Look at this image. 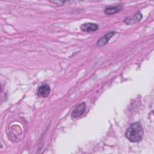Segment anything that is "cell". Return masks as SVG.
Here are the masks:
<instances>
[{
  "label": "cell",
  "mask_w": 154,
  "mask_h": 154,
  "mask_svg": "<svg viewBox=\"0 0 154 154\" xmlns=\"http://www.w3.org/2000/svg\"><path fill=\"white\" fill-rule=\"evenodd\" d=\"M142 17H143V15L141 13L140 11H138L133 16L126 17L124 20V22L127 25H133L140 22L142 19Z\"/></svg>",
  "instance_id": "obj_3"
},
{
  "label": "cell",
  "mask_w": 154,
  "mask_h": 154,
  "mask_svg": "<svg viewBox=\"0 0 154 154\" xmlns=\"http://www.w3.org/2000/svg\"><path fill=\"white\" fill-rule=\"evenodd\" d=\"M51 91V88L48 84H43L40 85L37 90V94L39 96L46 97L49 96Z\"/></svg>",
  "instance_id": "obj_5"
},
{
  "label": "cell",
  "mask_w": 154,
  "mask_h": 154,
  "mask_svg": "<svg viewBox=\"0 0 154 154\" xmlns=\"http://www.w3.org/2000/svg\"><path fill=\"white\" fill-rule=\"evenodd\" d=\"M52 2H53V3H55V4H60V5H61V4H63L64 2H63V1H58V2L52 1Z\"/></svg>",
  "instance_id": "obj_8"
},
{
  "label": "cell",
  "mask_w": 154,
  "mask_h": 154,
  "mask_svg": "<svg viewBox=\"0 0 154 154\" xmlns=\"http://www.w3.org/2000/svg\"><path fill=\"white\" fill-rule=\"evenodd\" d=\"M122 8V6L120 5H118L117 6H110L105 8V10H104V13L106 14L111 15L120 11Z\"/></svg>",
  "instance_id": "obj_7"
},
{
  "label": "cell",
  "mask_w": 154,
  "mask_h": 154,
  "mask_svg": "<svg viewBox=\"0 0 154 154\" xmlns=\"http://www.w3.org/2000/svg\"><path fill=\"white\" fill-rule=\"evenodd\" d=\"M116 34L115 32L114 31H111V32H109L108 33L105 34L104 35H103L97 42V46H103L105 45H106L109 40L111 38V37L113 36V35Z\"/></svg>",
  "instance_id": "obj_4"
},
{
  "label": "cell",
  "mask_w": 154,
  "mask_h": 154,
  "mask_svg": "<svg viewBox=\"0 0 154 154\" xmlns=\"http://www.w3.org/2000/svg\"><path fill=\"white\" fill-rule=\"evenodd\" d=\"M86 109V104L85 102H82L79 103L76 108L73 109L72 113V117L73 118H78L82 116L85 112Z\"/></svg>",
  "instance_id": "obj_2"
},
{
  "label": "cell",
  "mask_w": 154,
  "mask_h": 154,
  "mask_svg": "<svg viewBox=\"0 0 154 154\" xmlns=\"http://www.w3.org/2000/svg\"><path fill=\"white\" fill-rule=\"evenodd\" d=\"M144 131L140 123H134L127 129L125 136L131 142L140 141L143 137Z\"/></svg>",
  "instance_id": "obj_1"
},
{
  "label": "cell",
  "mask_w": 154,
  "mask_h": 154,
  "mask_svg": "<svg viewBox=\"0 0 154 154\" xmlns=\"http://www.w3.org/2000/svg\"><path fill=\"white\" fill-rule=\"evenodd\" d=\"M81 29L84 32H93L96 31L99 25L95 23H85L81 26Z\"/></svg>",
  "instance_id": "obj_6"
}]
</instances>
